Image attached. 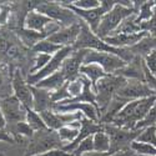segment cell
I'll list each match as a JSON object with an SVG mask.
<instances>
[{"label": "cell", "instance_id": "cell-1", "mask_svg": "<svg viewBox=\"0 0 156 156\" xmlns=\"http://www.w3.org/2000/svg\"><path fill=\"white\" fill-rule=\"evenodd\" d=\"M155 101H156V96H150L127 102L115 115V118L110 124L125 130H135L136 124L140 122L147 115Z\"/></svg>", "mask_w": 156, "mask_h": 156}, {"label": "cell", "instance_id": "cell-2", "mask_svg": "<svg viewBox=\"0 0 156 156\" xmlns=\"http://www.w3.org/2000/svg\"><path fill=\"white\" fill-rule=\"evenodd\" d=\"M74 50H80V49H86V50H94V51H100V53H109L114 54L116 56L121 58L125 62H130L134 59V55L131 54L130 49H121V48H114L108 45L104 40L98 37L87 25L83 21L81 23V30L77 37L76 43L73 46Z\"/></svg>", "mask_w": 156, "mask_h": 156}, {"label": "cell", "instance_id": "cell-3", "mask_svg": "<svg viewBox=\"0 0 156 156\" xmlns=\"http://www.w3.org/2000/svg\"><path fill=\"white\" fill-rule=\"evenodd\" d=\"M134 14H137V12L134 9L133 2H118V4L101 18L99 27L94 34L102 40L112 35L126 18Z\"/></svg>", "mask_w": 156, "mask_h": 156}, {"label": "cell", "instance_id": "cell-4", "mask_svg": "<svg viewBox=\"0 0 156 156\" xmlns=\"http://www.w3.org/2000/svg\"><path fill=\"white\" fill-rule=\"evenodd\" d=\"M35 10L46 15L55 23H58L61 29L69 28L74 24L81 23L80 18L75 12H73L68 8L62 6L59 2H39Z\"/></svg>", "mask_w": 156, "mask_h": 156}, {"label": "cell", "instance_id": "cell-5", "mask_svg": "<svg viewBox=\"0 0 156 156\" xmlns=\"http://www.w3.org/2000/svg\"><path fill=\"white\" fill-rule=\"evenodd\" d=\"M125 83H126L125 77H121L118 75H106L105 77H102V79L98 81L96 89H95V98H96V104L100 112V118L102 112L109 106V104L111 102L116 91Z\"/></svg>", "mask_w": 156, "mask_h": 156}, {"label": "cell", "instance_id": "cell-6", "mask_svg": "<svg viewBox=\"0 0 156 156\" xmlns=\"http://www.w3.org/2000/svg\"><path fill=\"white\" fill-rule=\"evenodd\" d=\"M102 130L110 139V155L130 150L131 144L141 134L142 130H125L116 127L111 124H101Z\"/></svg>", "mask_w": 156, "mask_h": 156}, {"label": "cell", "instance_id": "cell-7", "mask_svg": "<svg viewBox=\"0 0 156 156\" xmlns=\"http://www.w3.org/2000/svg\"><path fill=\"white\" fill-rule=\"evenodd\" d=\"M62 6L68 8L69 10H71L73 12H75V14L80 18L81 21H84L87 27L90 28V30H91L93 33L96 31L99 24H100V20L101 18L106 14L108 11H110L116 4H118V2L116 0H102V2H100V6L95 8V9H91V10H81V9H77L75 6L71 5V2H59Z\"/></svg>", "mask_w": 156, "mask_h": 156}, {"label": "cell", "instance_id": "cell-8", "mask_svg": "<svg viewBox=\"0 0 156 156\" xmlns=\"http://www.w3.org/2000/svg\"><path fill=\"white\" fill-rule=\"evenodd\" d=\"M30 139L31 141L25 156H35L50 150L62 149L64 146V144L58 136V133L51 131L49 129L43 130V131H35Z\"/></svg>", "mask_w": 156, "mask_h": 156}, {"label": "cell", "instance_id": "cell-9", "mask_svg": "<svg viewBox=\"0 0 156 156\" xmlns=\"http://www.w3.org/2000/svg\"><path fill=\"white\" fill-rule=\"evenodd\" d=\"M156 96V94L144 83L140 80H133V79H126V83L116 91L114 98L124 102L125 105L130 101Z\"/></svg>", "mask_w": 156, "mask_h": 156}, {"label": "cell", "instance_id": "cell-10", "mask_svg": "<svg viewBox=\"0 0 156 156\" xmlns=\"http://www.w3.org/2000/svg\"><path fill=\"white\" fill-rule=\"evenodd\" d=\"M83 64H96L105 71L108 75H114L116 71L125 68L126 64L121 58L116 56L109 53H100V51L87 50V53L84 58Z\"/></svg>", "mask_w": 156, "mask_h": 156}, {"label": "cell", "instance_id": "cell-11", "mask_svg": "<svg viewBox=\"0 0 156 156\" xmlns=\"http://www.w3.org/2000/svg\"><path fill=\"white\" fill-rule=\"evenodd\" d=\"M24 28L31 31L40 33L45 35L46 39L61 29L58 23L36 10H30L27 12V15L24 18Z\"/></svg>", "mask_w": 156, "mask_h": 156}, {"label": "cell", "instance_id": "cell-12", "mask_svg": "<svg viewBox=\"0 0 156 156\" xmlns=\"http://www.w3.org/2000/svg\"><path fill=\"white\" fill-rule=\"evenodd\" d=\"M73 51H74L73 46H65L61 50H59L56 54H54L53 56H51V59L49 60V62L45 65V66L41 70H39L35 74H30L27 77V83L30 86L36 85L39 81H41V80L46 79L48 76H50V75L55 74L56 71H59L60 68H61V65H62V62H64V60L66 59L73 53Z\"/></svg>", "mask_w": 156, "mask_h": 156}, {"label": "cell", "instance_id": "cell-13", "mask_svg": "<svg viewBox=\"0 0 156 156\" xmlns=\"http://www.w3.org/2000/svg\"><path fill=\"white\" fill-rule=\"evenodd\" d=\"M0 110L4 115L6 125H14L16 122L25 121L27 118V108L14 95L0 99Z\"/></svg>", "mask_w": 156, "mask_h": 156}, {"label": "cell", "instance_id": "cell-14", "mask_svg": "<svg viewBox=\"0 0 156 156\" xmlns=\"http://www.w3.org/2000/svg\"><path fill=\"white\" fill-rule=\"evenodd\" d=\"M11 87L14 96L23 104L27 109H33V94L30 90V85L27 83L20 69H15L12 73Z\"/></svg>", "mask_w": 156, "mask_h": 156}, {"label": "cell", "instance_id": "cell-15", "mask_svg": "<svg viewBox=\"0 0 156 156\" xmlns=\"http://www.w3.org/2000/svg\"><path fill=\"white\" fill-rule=\"evenodd\" d=\"M87 53L86 49H80V50H74L73 53L64 60L60 73L64 75L68 83L74 81L77 76L80 75V66L83 65L84 58Z\"/></svg>", "mask_w": 156, "mask_h": 156}, {"label": "cell", "instance_id": "cell-16", "mask_svg": "<svg viewBox=\"0 0 156 156\" xmlns=\"http://www.w3.org/2000/svg\"><path fill=\"white\" fill-rule=\"evenodd\" d=\"M83 23V21H81ZM81 23L79 24H74L69 28H62L54 33L53 35H50L48 37V40L54 43L56 45H60L62 48L65 46H74L76 43L77 37H79L80 30H81Z\"/></svg>", "mask_w": 156, "mask_h": 156}, {"label": "cell", "instance_id": "cell-17", "mask_svg": "<svg viewBox=\"0 0 156 156\" xmlns=\"http://www.w3.org/2000/svg\"><path fill=\"white\" fill-rule=\"evenodd\" d=\"M101 130H102V125H101V124L94 122V121H91V120L86 119L85 116H83V119L80 120L79 135H77V137L71 142V144L65 145V146L62 147V150H64L65 152H68V154H71V152L76 149V146L79 145L83 140H85V139L89 137V136H93L95 133L101 131Z\"/></svg>", "mask_w": 156, "mask_h": 156}, {"label": "cell", "instance_id": "cell-18", "mask_svg": "<svg viewBox=\"0 0 156 156\" xmlns=\"http://www.w3.org/2000/svg\"><path fill=\"white\" fill-rule=\"evenodd\" d=\"M145 36H149V34L146 31H141L137 34H115V35L102 39V40L108 45L114 46V48L129 49V48L136 45L141 39H144Z\"/></svg>", "mask_w": 156, "mask_h": 156}, {"label": "cell", "instance_id": "cell-19", "mask_svg": "<svg viewBox=\"0 0 156 156\" xmlns=\"http://www.w3.org/2000/svg\"><path fill=\"white\" fill-rule=\"evenodd\" d=\"M31 94H33V110L36 111L37 114L53 110L54 102L51 101L50 91L45 89H40L36 86H30Z\"/></svg>", "mask_w": 156, "mask_h": 156}, {"label": "cell", "instance_id": "cell-20", "mask_svg": "<svg viewBox=\"0 0 156 156\" xmlns=\"http://www.w3.org/2000/svg\"><path fill=\"white\" fill-rule=\"evenodd\" d=\"M80 74L84 75L85 77H87V79L90 80V83H91V89L95 93V89H96V84L100 79H102V77H105L108 74L104 71L99 65L96 64H83L80 66Z\"/></svg>", "mask_w": 156, "mask_h": 156}, {"label": "cell", "instance_id": "cell-21", "mask_svg": "<svg viewBox=\"0 0 156 156\" xmlns=\"http://www.w3.org/2000/svg\"><path fill=\"white\" fill-rule=\"evenodd\" d=\"M129 49L133 55H136V56H140L144 59L152 50H156V37H152L150 35L145 36L144 39H141L136 45L129 48Z\"/></svg>", "mask_w": 156, "mask_h": 156}, {"label": "cell", "instance_id": "cell-22", "mask_svg": "<svg viewBox=\"0 0 156 156\" xmlns=\"http://www.w3.org/2000/svg\"><path fill=\"white\" fill-rule=\"evenodd\" d=\"M66 79L64 77V75L59 71H56L55 74L48 76L46 79L39 81L36 85H33V86H36V87H40V89H45L48 91H55V90L60 89L64 84H66Z\"/></svg>", "mask_w": 156, "mask_h": 156}, {"label": "cell", "instance_id": "cell-23", "mask_svg": "<svg viewBox=\"0 0 156 156\" xmlns=\"http://www.w3.org/2000/svg\"><path fill=\"white\" fill-rule=\"evenodd\" d=\"M11 79L12 73L9 71V68L5 64H2V61H0V99L11 95Z\"/></svg>", "mask_w": 156, "mask_h": 156}, {"label": "cell", "instance_id": "cell-24", "mask_svg": "<svg viewBox=\"0 0 156 156\" xmlns=\"http://www.w3.org/2000/svg\"><path fill=\"white\" fill-rule=\"evenodd\" d=\"M79 130H80V121H75V122H73L70 125H66V126L61 127L56 133H58L59 139L61 140V142L65 146L68 144H71V142L77 137V135H79Z\"/></svg>", "mask_w": 156, "mask_h": 156}, {"label": "cell", "instance_id": "cell-25", "mask_svg": "<svg viewBox=\"0 0 156 156\" xmlns=\"http://www.w3.org/2000/svg\"><path fill=\"white\" fill-rule=\"evenodd\" d=\"M18 36H19V40L23 45L28 46V48H33L36 43H39L40 40H44L46 39L45 35L40 34V33H36V31H31V30H28L25 28H21L19 31H18Z\"/></svg>", "mask_w": 156, "mask_h": 156}, {"label": "cell", "instance_id": "cell-26", "mask_svg": "<svg viewBox=\"0 0 156 156\" xmlns=\"http://www.w3.org/2000/svg\"><path fill=\"white\" fill-rule=\"evenodd\" d=\"M136 15L137 14H134L131 16L126 18L120 25L119 28L115 30V34H137V33H141V28H140V24H136L135 19H136ZM111 36V35H110Z\"/></svg>", "mask_w": 156, "mask_h": 156}, {"label": "cell", "instance_id": "cell-27", "mask_svg": "<svg viewBox=\"0 0 156 156\" xmlns=\"http://www.w3.org/2000/svg\"><path fill=\"white\" fill-rule=\"evenodd\" d=\"M93 144H94V151L95 152L105 154V152L110 151V139L104 130L98 131L93 135Z\"/></svg>", "mask_w": 156, "mask_h": 156}, {"label": "cell", "instance_id": "cell-28", "mask_svg": "<svg viewBox=\"0 0 156 156\" xmlns=\"http://www.w3.org/2000/svg\"><path fill=\"white\" fill-rule=\"evenodd\" d=\"M62 46L60 45H56L54 43H51L49 41L48 39H44V40H40L39 43H36L31 50L34 51L35 54H45V55H50V56H53L54 54H56L59 50H61Z\"/></svg>", "mask_w": 156, "mask_h": 156}, {"label": "cell", "instance_id": "cell-29", "mask_svg": "<svg viewBox=\"0 0 156 156\" xmlns=\"http://www.w3.org/2000/svg\"><path fill=\"white\" fill-rule=\"evenodd\" d=\"M25 122H27L33 131H43L46 130V125L43 121L40 114H37L33 109H27V118H25Z\"/></svg>", "mask_w": 156, "mask_h": 156}, {"label": "cell", "instance_id": "cell-30", "mask_svg": "<svg viewBox=\"0 0 156 156\" xmlns=\"http://www.w3.org/2000/svg\"><path fill=\"white\" fill-rule=\"evenodd\" d=\"M155 11V4L154 2H144L141 4V6L137 9V15H136V24H141L144 21H147L151 19L152 14Z\"/></svg>", "mask_w": 156, "mask_h": 156}, {"label": "cell", "instance_id": "cell-31", "mask_svg": "<svg viewBox=\"0 0 156 156\" xmlns=\"http://www.w3.org/2000/svg\"><path fill=\"white\" fill-rule=\"evenodd\" d=\"M130 150H131L136 156H156V147L149 144H142V142H137L134 141L131 146H130Z\"/></svg>", "mask_w": 156, "mask_h": 156}, {"label": "cell", "instance_id": "cell-32", "mask_svg": "<svg viewBox=\"0 0 156 156\" xmlns=\"http://www.w3.org/2000/svg\"><path fill=\"white\" fill-rule=\"evenodd\" d=\"M135 141L142 142V144H149L156 147V126H149L144 129Z\"/></svg>", "mask_w": 156, "mask_h": 156}, {"label": "cell", "instance_id": "cell-33", "mask_svg": "<svg viewBox=\"0 0 156 156\" xmlns=\"http://www.w3.org/2000/svg\"><path fill=\"white\" fill-rule=\"evenodd\" d=\"M155 125H156V101L150 109V111L147 112V115L140 122L136 124L135 130H144L149 126H155Z\"/></svg>", "mask_w": 156, "mask_h": 156}, {"label": "cell", "instance_id": "cell-34", "mask_svg": "<svg viewBox=\"0 0 156 156\" xmlns=\"http://www.w3.org/2000/svg\"><path fill=\"white\" fill-rule=\"evenodd\" d=\"M94 151V144H93V136H89L85 140H83L79 145L76 146V149L71 152L73 156H81L87 152Z\"/></svg>", "mask_w": 156, "mask_h": 156}, {"label": "cell", "instance_id": "cell-35", "mask_svg": "<svg viewBox=\"0 0 156 156\" xmlns=\"http://www.w3.org/2000/svg\"><path fill=\"white\" fill-rule=\"evenodd\" d=\"M10 133H12L14 135H19V136H27V137H31L34 135V131L30 129V126L25 122H16L14 125H11L10 127Z\"/></svg>", "mask_w": 156, "mask_h": 156}, {"label": "cell", "instance_id": "cell-36", "mask_svg": "<svg viewBox=\"0 0 156 156\" xmlns=\"http://www.w3.org/2000/svg\"><path fill=\"white\" fill-rule=\"evenodd\" d=\"M140 28H141V31H146L150 36L156 37V10L154 11L151 19L140 24Z\"/></svg>", "mask_w": 156, "mask_h": 156}, {"label": "cell", "instance_id": "cell-37", "mask_svg": "<svg viewBox=\"0 0 156 156\" xmlns=\"http://www.w3.org/2000/svg\"><path fill=\"white\" fill-rule=\"evenodd\" d=\"M71 5L81 10H91L100 6V2L99 0H75L71 2Z\"/></svg>", "mask_w": 156, "mask_h": 156}, {"label": "cell", "instance_id": "cell-38", "mask_svg": "<svg viewBox=\"0 0 156 156\" xmlns=\"http://www.w3.org/2000/svg\"><path fill=\"white\" fill-rule=\"evenodd\" d=\"M142 60H144V64L147 68V70L152 75H156V50H152Z\"/></svg>", "mask_w": 156, "mask_h": 156}, {"label": "cell", "instance_id": "cell-39", "mask_svg": "<svg viewBox=\"0 0 156 156\" xmlns=\"http://www.w3.org/2000/svg\"><path fill=\"white\" fill-rule=\"evenodd\" d=\"M10 15H11V9H10V5H0V25H4L9 21L10 19Z\"/></svg>", "mask_w": 156, "mask_h": 156}, {"label": "cell", "instance_id": "cell-40", "mask_svg": "<svg viewBox=\"0 0 156 156\" xmlns=\"http://www.w3.org/2000/svg\"><path fill=\"white\" fill-rule=\"evenodd\" d=\"M0 141H5V142H14L12 137L8 135L4 130H0Z\"/></svg>", "mask_w": 156, "mask_h": 156}, {"label": "cell", "instance_id": "cell-41", "mask_svg": "<svg viewBox=\"0 0 156 156\" xmlns=\"http://www.w3.org/2000/svg\"><path fill=\"white\" fill-rule=\"evenodd\" d=\"M109 156H135V154L131 150H127V151L116 152V154H112V155H109Z\"/></svg>", "mask_w": 156, "mask_h": 156}, {"label": "cell", "instance_id": "cell-42", "mask_svg": "<svg viewBox=\"0 0 156 156\" xmlns=\"http://www.w3.org/2000/svg\"><path fill=\"white\" fill-rule=\"evenodd\" d=\"M109 155H110L109 152L102 154V152H95V151H93V152H87V154H84V155H81V156H109Z\"/></svg>", "mask_w": 156, "mask_h": 156}, {"label": "cell", "instance_id": "cell-43", "mask_svg": "<svg viewBox=\"0 0 156 156\" xmlns=\"http://www.w3.org/2000/svg\"><path fill=\"white\" fill-rule=\"evenodd\" d=\"M6 127V121L4 119V115L2 112V110H0V130H4Z\"/></svg>", "mask_w": 156, "mask_h": 156}, {"label": "cell", "instance_id": "cell-44", "mask_svg": "<svg viewBox=\"0 0 156 156\" xmlns=\"http://www.w3.org/2000/svg\"><path fill=\"white\" fill-rule=\"evenodd\" d=\"M154 4H155V10H156V2H154Z\"/></svg>", "mask_w": 156, "mask_h": 156}, {"label": "cell", "instance_id": "cell-45", "mask_svg": "<svg viewBox=\"0 0 156 156\" xmlns=\"http://www.w3.org/2000/svg\"><path fill=\"white\" fill-rule=\"evenodd\" d=\"M155 76H156V75H155Z\"/></svg>", "mask_w": 156, "mask_h": 156}, {"label": "cell", "instance_id": "cell-46", "mask_svg": "<svg viewBox=\"0 0 156 156\" xmlns=\"http://www.w3.org/2000/svg\"><path fill=\"white\" fill-rule=\"evenodd\" d=\"M155 126H156V125H155Z\"/></svg>", "mask_w": 156, "mask_h": 156}, {"label": "cell", "instance_id": "cell-47", "mask_svg": "<svg viewBox=\"0 0 156 156\" xmlns=\"http://www.w3.org/2000/svg\"><path fill=\"white\" fill-rule=\"evenodd\" d=\"M135 156H136V155H135Z\"/></svg>", "mask_w": 156, "mask_h": 156}]
</instances>
